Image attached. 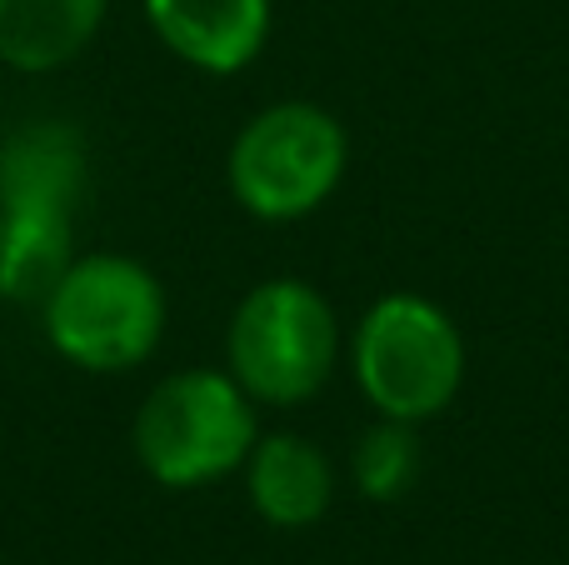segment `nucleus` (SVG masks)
<instances>
[{
    "label": "nucleus",
    "mask_w": 569,
    "mask_h": 565,
    "mask_svg": "<svg viewBox=\"0 0 569 565\" xmlns=\"http://www.w3.org/2000/svg\"><path fill=\"white\" fill-rule=\"evenodd\" d=\"M86 176V136L70 120H26L0 140V300L40 306L80 256Z\"/></svg>",
    "instance_id": "nucleus-1"
},
{
    "label": "nucleus",
    "mask_w": 569,
    "mask_h": 565,
    "mask_svg": "<svg viewBox=\"0 0 569 565\" xmlns=\"http://www.w3.org/2000/svg\"><path fill=\"white\" fill-rule=\"evenodd\" d=\"M170 300L160 276L120 250H80L40 300L50 350L86 376H126L160 350Z\"/></svg>",
    "instance_id": "nucleus-2"
},
{
    "label": "nucleus",
    "mask_w": 569,
    "mask_h": 565,
    "mask_svg": "<svg viewBox=\"0 0 569 565\" xmlns=\"http://www.w3.org/2000/svg\"><path fill=\"white\" fill-rule=\"evenodd\" d=\"M260 440L256 400L230 370L186 366L160 376L130 420L140 470L166 490H200L240 476Z\"/></svg>",
    "instance_id": "nucleus-3"
},
{
    "label": "nucleus",
    "mask_w": 569,
    "mask_h": 565,
    "mask_svg": "<svg viewBox=\"0 0 569 565\" xmlns=\"http://www.w3.org/2000/svg\"><path fill=\"white\" fill-rule=\"evenodd\" d=\"M350 376L385 420L425 426L445 416L465 386V336L440 300L390 290L370 300L350 330Z\"/></svg>",
    "instance_id": "nucleus-4"
},
{
    "label": "nucleus",
    "mask_w": 569,
    "mask_h": 565,
    "mask_svg": "<svg viewBox=\"0 0 569 565\" xmlns=\"http://www.w3.org/2000/svg\"><path fill=\"white\" fill-rule=\"evenodd\" d=\"M340 316L320 286L270 276L240 296L226 326V370L256 406H305L340 366Z\"/></svg>",
    "instance_id": "nucleus-5"
},
{
    "label": "nucleus",
    "mask_w": 569,
    "mask_h": 565,
    "mask_svg": "<svg viewBox=\"0 0 569 565\" xmlns=\"http://www.w3.org/2000/svg\"><path fill=\"white\" fill-rule=\"evenodd\" d=\"M350 166V136L315 100H276L236 130L226 186L246 216L295 226L330 206Z\"/></svg>",
    "instance_id": "nucleus-6"
},
{
    "label": "nucleus",
    "mask_w": 569,
    "mask_h": 565,
    "mask_svg": "<svg viewBox=\"0 0 569 565\" xmlns=\"http://www.w3.org/2000/svg\"><path fill=\"white\" fill-rule=\"evenodd\" d=\"M146 26L200 76H240L260 60L276 26L270 0H140Z\"/></svg>",
    "instance_id": "nucleus-7"
},
{
    "label": "nucleus",
    "mask_w": 569,
    "mask_h": 565,
    "mask_svg": "<svg viewBox=\"0 0 569 565\" xmlns=\"http://www.w3.org/2000/svg\"><path fill=\"white\" fill-rule=\"evenodd\" d=\"M246 496L266 526L310 531L335 506V466L310 436L300 430H270L256 440L250 460L240 466Z\"/></svg>",
    "instance_id": "nucleus-8"
},
{
    "label": "nucleus",
    "mask_w": 569,
    "mask_h": 565,
    "mask_svg": "<svg viewBox=\"0 0 569 565\" xmlns=\"http://www.w3.org/2000/svg\"><path fill=\"white\" fill-rule=\"evenodd\" d=\"M110 0H0V66L50 76L86 56Z\"/></svg>",
    "instance_id": "nucleus-9"
},
{
    "label": "nucleus",
    "mask_w": 569,
    "mask_h": 565,
    "mask_svg": "<svg viewBox=\"0 0 569 565\" xmlns=\"http://www.w3.org/2000/svg\"><path fill=\"white\" fill-rule=\"evenodd\" d=\"M420 470H425L420 426H405V420L375 416V426H365L350 446V486L375 506L405 500L420 486Z\"/></svg>",
    "instance_id": "nucleus-10"
}]
</instances>
